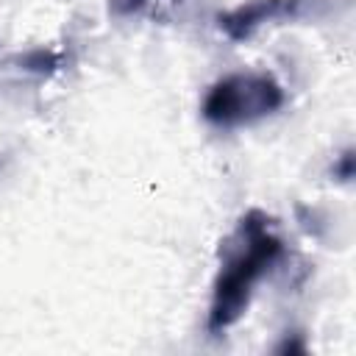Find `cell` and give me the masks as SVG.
Wrapping results in <instances>:
<instances>
[{
    "label": "cell",
    "instance_id": "3957f363",
    "mask_svg": "<svg viewBox=\"0 0 356 356\" xmlns=\"http://www.w3.org/2000/svg\"><path fill=\"white\" fill-rule=\"evenodd\" d=\"M300 8V0H248L225 14L217 17L220 31L231 42H245L250 39L261 25L275 22V19H289Z\"/></svg>",
    "mask_w": 356,
    "mask_h": 356
},
{
    "label": "cell",
    "instance_id": "6da1fadb",
    "mask_svg": "<svg viewBox=\"0 0 356 356\" xmlns=\"http://www.w3.org/2000/svg\"><path fill=\"white\" fill-rule=\"evenodd\" d=\"M281 256L284 239L273 220L264 211L250 209L220 248V270L211 284L206 314V328L211 334H222L242 320L256 284L278 264Z\"/></svg>",
    "mask_w": 356,
    "mask_h": 356
},
{
    "label": "cell",
    "instance_id": "7a4b0ae2",
    "mask_svg": "<svg viewBox=\"0 0 356 356\" xmlns=\"http://www.w3.org/2000/svg\"><path fill=\"white\" fill-rule=\"evenodd\" d=\"M284 86L267 72H228L203 97V120L217 128L253 125L284 106Z\"/></svg>",
    "mask_w": 356,
    "mask_h": 356
},
{
    "label": "cell",
    "instance_id": "277c9868",
    "mask_svg": "<svg viewBox=\"0 0 356 356\" xmlns=\"http://www.w3.org/2000/svg\"><path fill=\"white\" fill-rule=\"evenodd\" d=\"M25 70H36V72H44V70H53L58 67V56L56 53H44V50H33L22 58Z\"/></svg>",
    "mask_w": 356,
    "mask_h": 356
},
{
    "label": "cell",
    "instance_id": "5b68a950",
    "mask_svg": "<svg viewBox=\"0 0 356 356\" xmlns=\"http://www.w3.org/2000/svg\"><path fill=\"white\" fill-rule=\"evenodd\" d=\"M150 0H108V8L111 14L117 17H131V14H139Z\"/></svg>",
    "mask_w": 356,
    "mask_h": 356
},
{
    "label": "cell",
    "instance_id": "8992f818",
    "mask_svg": "<svg viewBox=\"0 0 356 356\" xmlns=\"http://www.w3.org/2000/svg\"><path fill=\"white\" fill-rule=\"evenodd\" d=\"M337 172L342 175V181H350V175H353V156H350V150L342 156V161H339Z\"/></svg>",
    "mask_w": 356,
    "mask_h": 356
}]
</instances>
